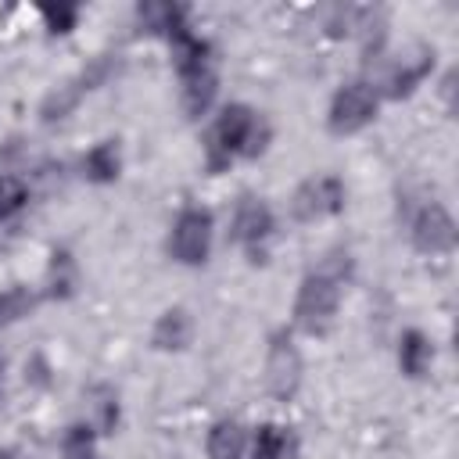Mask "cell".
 <instances>
[{
	"label": "cell",
	"mask_w": 459,
	"mask_h": 459,
	"mask_svg": "<svg viewBox=\"0 0 459 459\" xmlns=\"http://www.w3.org/2000/svg\"><path fill=\"white\" fill-rule=\"evenodd\" d=\"M341 283H344V265H330V262L301 280L294 298V319L305 333H326L341 305Z\"/></svg>",
	"instance_id": "1"
},
{
	"label": "cell",
	"mask_w": 459,
	"mask_h": 459,
	"mask_svg": "<svg viewBox=\"0 0 459 459\" xmlns=\"http://www.w3.org/2000/svg\"><path fill=\"white\" fill-rule=\"evenodd\" d=\"M262 140L265 133L258 129V118L251 108L244 104H230L222 108L215 129H212V143H208V154H212V165L219 169L222 161H230L237 151L244 154H258L262 151Z\"/></svg>",
	"instance_id": "2"
},
{
	"label": "cell",
	"mask_w": 459,
	"mask_h": 459,
	"mask_svg": "<svg viewBox=\"0 0 459 459\" xmlns=\"http://www.w3.org/2000/svg\"><path fill=\"white\" fill-rule=\"evenodd\" d=\"M169 251L183 265H201L212 251V215L204 208L179 212V219L172 226V237H169Z\"/></svg>",
	"instance_id": "3"
},
{
	"label": "cell",
	"mask_w": 459,
	"mask_h": 459,
	"mask_svg": "<svg viewBox=\"0 0 459 459\" xmlns=\"http://www.w3.org/2000/svg\"><path fill=\"white\" fill-rule=\"evenodd\" d=\"M301 369L305 366H301V355H298L294 341L276 333L269 341V351H265V387H269V394L280 398V402L294 398L298 387H301Z\"/></svg>",
	"instance_id": "4"
},
{
	"label": "cell",
	"mask_w": 459,
	"mask_h": 459,
	"mask_svg": "<svg viewBox=\"0 0 459 459\" xmlns=\"http://www.w3.org/2000/svg\"><path fill=\"white\" fill-rule=\"evenodd\" d=\"M377 90L369 82H348L330 100V129L333 133H355L377 115Z\"/></svg>",
	"instance_id": "5"
},
{
	"label": "cell",
	"mask_w": 459,
	"mask_h": 459,
	"mask_svg": "<svg viewBox=\"0 0 459 459\" xmlns=\"http://www.w3.org/2000/svg\"><path fill=\"white\" fill-rule=\"evenodd\" d=\"M290 208H294V215H298L301 222L333 215V212L344 208V186H341L337 176H316V179H308V183L298 186Z\"/></svg>",
	"instance_id": "6"
},
{
	"label": "cell",
	"mask_w": 459,
	"mask_h": 459,
	"mask_svg": "<svg viewBox=\"0 0 459 459\" xmlns=\"http://www.w3.org/2000/svg\"><path fill=\"white\" fill-rule=\"evenodd\" d=\"M412 240L427 255H448L455 247V222H452V215L437 201L423 204L416 212V219H412Z\"/></svg>",
	"instance_id": "7"
},
{
	"label": "cell",
	"mask_w": 459,
	"mask_h": 459,
	"mask_svg": "<svg viewBox=\"0 0 459 459\" xmlns=\"http://www.w3.org/2000/svg\"><path fill=\"white\" fill-rule=\"evenodd\" d=\"M273 226H276V222H273L269 204L247 197V201H240V208H237V215H233V240L244 244V247H258L262 240H269Z\"/></svg>",
	"instance_id": "8"
},
{
	"label": "cell",
	"mask_w": 459,
	"mask_h": 459,
	"mask_svg": "<svg viewBox=\"0 0 459 459\" xmlns=\"http://www.w3.org/2000/svg\"><path fill=\"white\" fill-rule=\"evenodd\" d=\"M179 79H183V108H186L190 115H204V111L212 108V100H215V90H219L215 68L204 65V68L186 72V75H179Z\"/></svg>",
	"instance_id": "9"
},
{
	"label": "cell",
	"mask_w": 459,
	"mask_h": 459,
	"mask_svg": "<svg viewBox=\"0 0 459 459\" xmlns=\"http://www.w3.org/2000/svg\"><path fill=\"white\" fill-rule=\"evenodd\" d=\"M430 359H434V344L427 341V333L405 330L402 341H398V366H402V373L405 377H423Z\"/></svg>",
	"instance_id": "10"
},
{
	"label": "cell",
	"mask_w": 459,
	"mask_h": 459,
	"mask_svg": "<svg viewBox=\"0 0 459 459\" xmlns=\"http://www.w3.org/2000/svg\"><path fill=\"white\" fill-rule=\"evenodd\" d=\"M244 445H247V437H244V427L237 420H219L208 430V441H204L208 459H240Z\"/></svg>",
	"instance_id": "11"
},
{
	"label": "cell",
	"mask_w": 459,
	"mask_h": 459,
	"mask_svg": "<svg viewBox=\"0 0 459 459\" xmlns=\"http://www.w3.org/2000/svg\"><path fill=\"white\" fill-rule=\"evenodd\" d=\"M151 341H154V348H161V351H179V348H186V341H190V316H186L183 308L161 312V319L154 323Z\"/></svg>",
	"instance_id": "12"
},
{
	"label": "cell",
	"mask_w": 459,
	"mask_h": 459,
	"mask_svg": "<svg viewBox=\"0 0 459 459\" xmlns=\"http://www.w3.org/2000/svg\"><path fill=\"white\" fill-rule=\"evenodd\" d=\"M118 169H122V158H118V147H115L111 140L97 143V147L82 158V172H86L93 183H111V179L118 176Z\"/></svg>",
	"instance_id": "13"
},
{
	"label": "cell",
	"mask_w": 459,
	"mask_h": 459,
	"mask_svg": "<svg viewBox=\"0 0 459 459\" xmlns=\"http://www.w3.org/2000/svg\"><path fill=\"white\" fill-rule=\"evenodd\" d=\"M90 427L100 430V434H111L115 423H118V398L111 387H90Z\"/></svg>",
	"instance_id": "14"
},
{
	"label": "cell",
	"mask_w": 459,
	"mask_h": 459,
	"mask_svg": "<svg viewBox=\"0 0 459 459\" xmlns=\"http://www.w3.org/2000/svg\"><path fill=\"white\" fill-rule=\"evenodd\" d=\"M287 455V434L283 427L276 423H265L255 430V441H251V459H283Z\"/></svg>",
	"instance_id": "15"
},
{
	"label": "cell",
	"mask_w": 459,
	"mask_h": 459,
	"mask_svg": "<svg viewBox=\"0 0 459 459\" xmlns=\"http://www.w3.org/2000/svg\"><path fill=\"white\" fill-rule=\"evenodd\" d=\"M61 459H97V448H93V427H90V423H75V427L65 430Z\"/></svg>",
	"instance_id": "16"
},
{
	"label": "cell",
	"mask_w": 459,
	"mask_h": 459,
	"mask_svg": "<svg viewBox=\"0 0 459 459\" xmlns=\"http://www.w3.org/2000/svg\"><path fill=\"white\" fill-rule=\"evenodd\" d=\"M36 308V294L29 287H7L0 294V323H14Z\"/></svg>",
	"instance_id": "17"
},
{
	"label": "cell",
	"mask_w": 459,
	"mask_h": 459,
	"mask_svg": "<svg viewBox=\"0 0 459 459\" xmlns=\"http://www.w3.org/2000/svg\"><path fill=\"white\" fill-rule=\"evenodd\" d=\"M29 201V190L18 176H0V219H11Z\"/></svg>",
	"instance_id": "18"
},
{
	"label": "cell",
	"mask_w": 459,
	"mask_h": 459,
	"mask_svg": "<svg viewBox=\"0 0 459 459\" xmlns=\"http://www.w3.org/2000/svg\"><path fill=\"white\" fill-rule=\"evenodd\" d=\"M43 22L50 32H72L75 29V18H79V7L75 4H43Z\"/></svg>",
	"instance_id": "19"
},
{
	"label": "cell",
	"mask_w": 459,
	"mask_h": 459,
	"mask_svg": "<svg viewBox=\"0 0 459 459\" xmlns=\"http://www.w3.org/2000/svg\"><path fill=\"white\" fill-rule=\"evenodd\" d=\"M0 459H18V452H0Z\"/></svg>",
	"instance_id": "20"
},
{
	"label": "cell",
	"mask_w": 459,
	"mask_h": 459,
	"mask_svg": "<svg viewBox=\"0 0 459 459\" xmlns=\"http://www.w3.org/2000/svg\"><path fill=\"white\" fill-rule=\"evenodd\" d=\"M0 377H4V355H0Z\"/></svg>",
	"instance_id": "21"
}]
</instances>
